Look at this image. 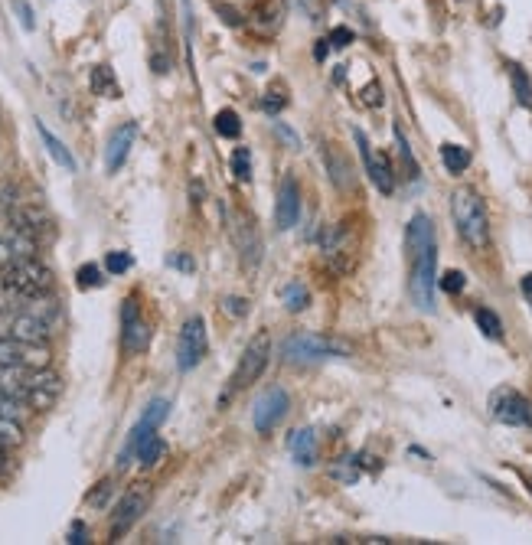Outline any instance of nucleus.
Returning <instances> with one entry per match:
<instances>
[{"mask_svg": "<svg viewBox=\"0 0 532 545\" xmlns=\"http://www.w3.org/2000/svg\"><path fill=\"white\" fill-rule=\"evenodd\" d=\"M301 216V187L291 173H284L278 183V196H275V226L278 229H294Z\"/></svg>", "mask_w": 532, "mask_h": 545, "instance_id": "13", "label": "nucleus"}, {"mask_svg": "<svg viewBox=\"0 0 532 545\" xmlns=\"http://www.w3.org/2000/svg\"><path fill=\"white\" fill-rule=\"evenodd\" d=\"M138 125L134 121H125L121 128L111 131V138H108V147H105V170L108 173H118L121 167H125V160L131 154V147L134 141H138Z\"/></svg>", "mask_w": 532, "mask_h": 545, "instance_id": "15", "label": "nucleus"}, {"mask_svg": "<svg viewBox=\"0 0 532 545\" xmlns=\"http://www.w3.org/2000/svg\"><path fill=\"white\" fill-rule=\"evenodd\" d=\"M490 415L500 425L510 428H532V402L516 389H497L490 395Z\"/></svg>", "mask_w": 532, "mask_h": 545, "instance_id": "7", "label": "nucleus"}, {"mask_svg": "<svg viewBox=\"0 0 532 545\" xmlns=\"http://www.w3.org/2000/svg\"><path fill=\"white\" fill-rule=\"evenodd\" d=\"M441 164L448 173H454V177H461L470 167V151L461 144H441Z\"/></svg>", "mask_w": 532, "mask_h": 545, "instance_id": "19", "label": "nucleus"}, {"mask_svg": "<svg viewBox=\"0 0 532 545\" xmlns=\"http://www.w3.org/2000/svg\"><path fill=\"white\" fill-rule=\"evenodd\" d=\"M108 493H111V480H102V483H98V487L89 493V497H85V503H89V506H105Z\"/></svg>", "mask_w": 532, "mask_h": 545, "instance_id": "37", "label": "nucleus"}, {"mask_svg": "<svg viewBox=\"0 0 532 545\" xmlns=\"http://www.w3.org/2000/svg\"><path fill=\"white\" fill-rule=\"evenodd\" d=\"M206 350H209L206 320L190 317L187 324L180 327V337H177V369L180 373H193V369L203 363Z\"/></svg>", "mask_w": 532, "mask_h": 545, "instance_id": "6", "label": "nucleus"}, {"mask_svg": "<svg viewBox=\"0 0 532 545\" xmlns=\"http://www.w3.org/2000/svg\"><path fill=\"white\" fill-rule=\"evenodd\" d=\"M92 92L105 95V98H118L121 95L118 82H115V72H111L108 66H95L92 69Z\"/></svg>", "mask_w": 532, "mask_h": 545, "instance_id": "24", "label": "nucleus"}, {"mask_svg": "<svg viewBox=\"0 0 532 545\" xmlns=\"http://www.w3.org/2000/svg\"><path fill=\"white\" fill-rule=\"evenodd\" d=\"M281 14H284V7L278 0H265V4L255 10V23H268V27L275 30V27H281Z\"/></svg>", "mask_w": 532, "mask_h": 545, "instance_id": "31", "label": "nucleus"}, {"mask_svg": "<svg viewBox=\"0 0 532 545\" xmlns=\"http://www.w3.org/2000/svg\"><path fill=\"white\" fill-rule=\"evenodd\" d=\"M281 301H284V307H288V314H301L304 307L311 304V294H307L301 281H288L281 288Z\"/></svg>", "mask_w": 532, "mask_h": 545, "instance_id": "22", "label": "nucleus"}, {"mask_svg": "<svg viewBox=\"0 0 532 545\" xmlns=\"http://www.w3.org/2000/svg\"><path fill=\"white\" fill-rule=\"evenodd\" d=\"M353 138H356V147H360V157H363V167L369 173V180H373V187L379 193L392 196L395 193V173H392V164L386 154H376L373 147H369L366 134L360 128H353Z\"/></svg>", "mask_w": 532, "mask_h": 545, "instance_id": "12", "label": "nucleus"}, {"mask_svg": "<svg viewBox=\"0 0 532 545\" xmlns=\"http://www.w3.org/2000/svg\"><path fill=\"white\" fill-rule=\"evenodd\" d=\"M131 255L128 252H108L105 258V271L108 275H125V271H131Z\"/></svg>", "mask_w": 532, "mask_h": 545, "instance_id": "35", "label": "nucleus"}, {"mask_svg": "<svg viewBox=\"0 0 532 545\" xmlns=\"http://www.w3.org/2000/svg\"><path fill=\"white\" fill-rule=\"evenodd\" d=\"M229 164H232V173H235V180H239V183L252 180V151H249V147H235Z\"/></svg>", "mask_w": 532, "mask_h": 545, "instance_id": "27", "label": "nucleus"}, {"mask_svg": "<svg viewBox=\"0 0 532 545\" xmlns=\"http://www.w3.org/2000/svg\"><path fill=\"white\" fill-rule=\"evenodd\" d=\"M151 346V327L144 324L138 297H125L121 304V350L138 356Z\"/></svg>", "mask_w": 532, "mask_h": 545, "instance_id": "9", "label": "nucleus"}, {"mask_svg": "<svg viewBox=\"0 0 532 545\" xmlns=\"http://www.w3.org/2000/svg\"><path fill=\"white\" fill-rule=\"evenodd\" d=\"M164 454H167V441L160 438V435H151L147 441H141V448H138V464L141 467H154V464H160L164 461Z\"/></svg>", "mask_w": 532, "mask_h": 545, "instance_id": "23", "label": "nucleus"}, {"mask_svg": "<svg viewBox=\"0 0 532 545\" xmlns=\"http://www.w3.org/2000/svg\"><path fill=\"white\" fill-rule=\"evenodd\" d=\"M288 408H291V399L281 386H271V389H265L262 395H258L255 408H252V425H255L258 435L275 431L284 421V415H288Z\"/></svg>", "mask_w": 532, "mask_h": 545, "instance_id": "10", "label": "nucleus"}, {"mask_svg": "<svg viewBox=\"0 0 532 545\" xmlns=\"http://www.w3.org/2000/svg\"><path fill=\"white\" fill-rule=\"evenodd\" d=\"M438 288L448 291V294H461L467 288V278L464 271H444V275L438 278Z\"/></svg>", "mask_w": 532, "mask_h": 545, "instance_id": "34", "label": "nucleus"}, {"mask_svg": "<svg viewBox=\"0 0 532 545\" xmlns=\"http://www.w3.org/2000/svg\"><path fill=\"white\" fill-rule=\"evenodd\" d=\"M523 284H526V291H529V294H532V275H529V278H526V281H523Z\"/></svg>", "mask_w": 532, "mask_h": 545, "instance_id": "46", "label": "nucleus"}, {"mask_svg": "<svg viewBox=\"0 0 532 545\" xmlns=\"http://www.w3.org/2000/svg\"><path fill=\"white\" fill-rule=\"evenodd\" d=\"M76 284H79V288L82 291H89V288H102V284H105V271L102 268H98V265H82L79 271H76Z\"/></svg>", "mask_w": 532, "mask_h": 545, "instance_id": "30", "label": "nucleus"}, {"mask_svg": "<svg viewBox=\"0 0 532 545\" xmlns=\"http://www.w3.org/2000/svg\"><path fill=\"white\" fill-rule=\"evenodd\" d=\"M320 154H324V164H327V170H330L333 183H337V187H346V183H350V177H346V173H350V167L343 164L340 154L333 151V147H324Z\"/></svg>", "mask_w": 532, "mask_h": 545, "instance_id": "28", "label": "nucleus"}, {"mask_svg": "<svg viewBox=\"0 0 532 545\" xmlns=\"http://www.w3.org/2000/svg\"><path fill=\"white\" fill-rule=\"evenodd\" d=\"M510 79H513V92L519 98V105L532 108V82H529L526 72L519 69V66H510Z\"/></svg>", "mask_w": 532, "mask_h": 545, "instance_id": "29", "label": "nucleus"}, {"mask_svg": "<svg viewBox=\"0 0 532 545\" xmlns=\"http://www.w3.org/2000/svg\"><path fill=\"white\" fill-rule=\"evenodd\" d=\"M288 451L294 457V464L301 467H314L317 464V431L314 428H298L288 441Z\"/></svg>", "mask_w": 532, "mask_h": 545, "instance_id": "16", "label": "nucleus"}, {"mask_svg": "<svg viewBox=\"0 0 532 545\" xmlns=\"http://www.w3.org/2000/svg\"><path fill=\"white\" fill-rule=\"evenodd\" d=\"M10 222H14V229L33 235L36 242H40V232H49V216H43V209L36 206H20V209H10Z\"/></svg>", "mask_w": 532, "mask_h": 545, "instance_id": "17", "label": "nucleus"}, {"mask_svg": "<svg viewBox=\"0 0 532 545\" xmlns=\"http://www.w3.org/2000/svg\"><path fill=\"white\" fill-rule=\"evenodd\" d=\"M167 415H170V402H167V399H154L151 405L144 408L141 421H138V425L131 428V435H128V444H125V451L118 454V467H128V461H131V457L138 454L141 441H147V438H151V435H157V428L164 425V421H167Z\"/></svg>", "mask_w": 532, "mask_h": 545, "instance_id": "8", "label": "nucleus"}, {"mask_svg": "<svg viewBox=\"0 0 532 545\" xmlns=\"http://www.w3.org/2000/svg\"><path fill=\"white\" fill-rule=\"evenodd\" d=\"M350 40H353V33L346 30V27H337V30H330V36H327V43H330V46H337V49L350 46Z\"/></svg>", "mask_w": 532, "mask_h": 545, "instance_id": "40", "label": "nucleus"}, {"mask_svg": "<svg viewBox=\"0 0 532 545\" xmlns=\"http://www.w3.org/2000/svg\"><path fill=\"white\" fill-rule=\"evenodd\" d=\"M222 311H229L232 317H242L245 311H249V307H245L242 297H226V301H222Z\"/></svg>", "mask_w": 532, "mask_h": 545, "instance_id": "41", "label": "nucleus"}, {"mask_svg": "<svg viewBox=\"0 0 532 545\" xmlns=\"http://www.w3.org/2000/svg\"><path fill=\"white\" fill-rule=\"evenodd\" d=\"M451 216L457 235L470 245L474 252H487L490 245V216L487 206L480 200V193L474 187H457L451 193Z\"/></svg>", "mask_w": 532, "mask_h": 545, "instance_id": "2", "label": "nucleus"}, {"mask_svg": "<svg viewBox=\"0 0 532 545\" xmlns=\"http://www.w3.org/2000/svg\"><path fill=\"white\" fill-rule=\"evenodd\" d=\"M36 131H40V141H43V147H46V154L53 157L56 164L63 167V170L76 173V167H79V164H76V157H72V151H69V147H66L63 141H59L56 134H53V131H49V128L43 125V121H36Z\"/></svg>", "mask_w": 532, "mask_h": 545, "instance_id": "18", "label": "nucleus"}, {"mask_svg": "<svg viewBox=\"0 0 532 545\" xmlns=\"http://www.w3.org/2000/svg\"><path fill=\"white\" fill-rule=\"evenodd\" d=\"M10 7H14V14H17V20H20V27L27 30V33H33V30H36V20H33V7L27 4V0H10Z\"/></svg>", "mask_w": 532, "mask_h": 545, "instance_id": "36", "label": "nucleus"}, {"mask_svg": "<svg viewBox=\"0 0 532 545\" xmlns=\"http://www.w3.org/2000/svg\"><path fill=\"white\" fill-rule=\"evenodd\" d=\"M49 333H53V324H46L43 317L30 311L0 314V337H14L20 343H46Z\"/></svg>", "mask_w": 532, "mask_h": 545, "instance_id": "11", "label": "nucleus"}, {"mask_svg": "<svg viewBox=\"0 0 532 545\" xmlns=\"http://www.w3.org/2000/svg\"><path fill=\"white\" fill-rule=\"evenodd\" d=\"M144 510H147V493H144L141 487L128 490L125 497L118 500L115 513H111V539H121V536H125V532L141 519Z\"/></svg>", "mask_w": 532, "mask_h": 545, "instance_id": "14", "label": "nucleus"}, {"mask_svg": "<svg viewBox=\"0 0 532 545\" xmlns=\"http://www.w3.org/2000/svg\"><path fill=\"white\" fill-rule=\"evenodd\" d=\"M474 320H477V327H480V333H484V337L503 340V320L497 317V311H490V307H477Z\"/></svg>", "mask_w": 532, "mask_h": 545, "instance_id": "25", "label": "nucleus"}, {"mask_svg": "<svg viewBox=\"0 0 532 545\" xmlns=\"http://www.w3.org/2000/svg\"><path fill=\"white\" fill-rule=\"evenodd\" d=\"M85 536H89V532H85V526H82V523H72V529H69V542H72V545H82V542H89Z\"/></svg>", "mask_w": 532, "mask_h": 545, "instance_id": "42", "label": "nucleus"}, {"mask_svg": "<svg viewBox=\"0 0 532 545\" xmlns=\"http://www.w3.org/2000/svg\"><path fill=\"white\" fill-rule=\"evenodd\" d=\"M298 7H307V14H314V4H311V0H298Z\"/></svg>", "mask_w": 532, "mask_h": 545, "instance_id": "45", "label": "nucleus"}, {"mask_svg": "<svg viewBox=\"0 0 532 545\" xmlns=\"http://www.w3.org/2000/svg\"><path fill=\"white\" fill-rule=\"evenodd\" d=\"M395 144H399V154L405 160V167H408V177H418V164H415V154H412V144L405 141V131L402 128H395Z\"/></svg>", "mask_w": 532, "mask_h": 545, "instance_id": "33", "label": "nucleus"}, {"mask_svg": "<svg viewBox=\"0 0 532 545\" xmlns=\"http://www.w3.org/2000/svg\"><path fill=\"white\" fill-rule=\"evenodd\" d=\"M275 131H278V134H281V138H284V141H288L291 147H298V138H294V134H291L288 128H284V125H281V121H275Z\"/></svg>", "mask_w": 532, "mask_h": 545, "instance_id": "43", "label": "nucleus"}, {"mask_svg": "<svg viewBox=\"0 0 532 545\" xmlns=\"http://www.w3.org/2000/svg\"><path fill=\"white\" fill-rule=\"evenodd\" d=\"M281 359L288 363H324V359H350L353 346L340 337H324V333H291L278 346Z\"/></svg>", "mask_w": 532, "mask_h": 545, "instance_id": "3", "label": "nucleus"}, {"mask_svg": "<svg viewBox=\"0 0 532 545\" xmlns=\"http://www.w3.org/2000/svg\"><path fill=\"white\" fill-rule=\"evenodd\" d=\"M4 461H7V444L0 441V467H4Z\"/></svg>", "mask_w": 532, "mask_h": 545, "instance_id": "44", "label": "nucleus"}, {"mask_svg": "<svg viewBox=\"0 0 532 545\" xmlns=\"http://www.w3.org/2000/svg\"><path fill=\"white\" fill-rule=\"evenodd\" d=\"M213 7L222 14V23H229V27H242V17H239V10H235V7L219 4V0H213Z\"/></svg>", "mask_w": 532, "mask_h": 545, "instance_id": "38", "label": "nucleus"}, {"mask_svg": "<svg viewBox=\"0 0 532 545\" xmlns=\"http://www.w3.org/2000/svg\"><path fill=\"white\" fill-rule=\"evenodd\" d=\"M0 284L14 297H20V301H33V297L53 291V271L36 262V258H23V262L0 271Z\"/></svg>", "mask_w": 532, "mask_h": 545, "instance_id": "5", "label": "nucleus"}, {"mask_svg": "<svg viewBox=\"0 0 532 545\" xmlns=\"http://www.w3.org/2000/svg\"><path fill=\"white\" fill-rule=\"evenodd\" d=\"M405 249L408 262H412V278H408V291H412L415 304L425 314L435 311V284H438V242L435 226L425 213L412 216L405 229Z\"/></svg>", "mask_w": 532, "mask_h": 545, "instance_id": "1", "label": "nucleus"}, {"mask_svg": "<svg viewBox=\"0 0 532 545\" xmlns=\"http://www.w3.org/2000/svg\"><path fill=\"white\" fill-rule=\"evenodd\" d=\"M167 265H170V268H177V271H187V275L196 268V265H193V258H190V255H183V252L167 255Z\"/></svg>", "mask_w": 532, "mask_h": 545, "instance_id": "39", "label": "nucleus"}, {"mask_svg": "<svg viewBox=\"0 0 532 545\" xmlns=\"http://www.w3.org/2000/svg\"><path fill=\"white\" fill-rule=\"evenodd\" d=\"M213 128H216L219 138L235 141V138L242 134V121H239V115H235L232 108H222L219 115H216V121H213Z\"/></svg>", "mask_w": 532, "mask_h": 545, "instance_id": "26", "label": "nucleus"}, {"mask_svg": "<svg viewBox=\"0 0 532 545\" xmlns=\"http://www.w3.org/2000/svg\"><path fill=\"white\" fill-rule=\"evenodd\" d=\"M268 359H271V333L268 330H258L255 337L249 340V346H245V353L239 356V366H235V373L229 379L226 392L219 395V408H226L242 389H249L252 382L265 373Z\"/></svg>", "mask_w": 532, "mask_h": 545, "instance_id": "4", "label": "nucleus"}, {"mask_svg": "<svg viewBox=\"0 0 532 545\" xmlns=\"http://www.w3.org/2000/svg\"><path fill=\"white\" fill-rule=\"evenodd\" d=\"M0 441H4L7 448H17V444L23 441V428H20L17 418L0 415Z\"/></svg>", "mask_w": 532, "mask_h": 545, "instance_id": "32", "label": "nucleus"}, {"mask_svg": "<svg viewBox=\"0 0 532 545\" xmlns=\"http://www.w3.org/2000/svg\"><path fill=\"white\" fill-rule=\"evenodd\" d=\"M235 239H239V249H242V258H245V265H258V235L252 229V222H239V229H235Z\"/></svg>", "mask_w": 532, "mask_h": 545, "instance_id": "20", "label": "nucleus"}, {"mask_svg": "<svg viewBox=\"0 0 532 545\" xmlns=\"http://www.w3.org/2000/svg\"><path fill=\"white\" fill-rule=\"evenodd\" d=\"M59 399V389H46V386H27L23 392V405L33 408V412H49Z\"/></svg>", "mask_w": 532, "mask_h": 545, "instance_id": "21", "label": "nucleus"}]
</instances>
